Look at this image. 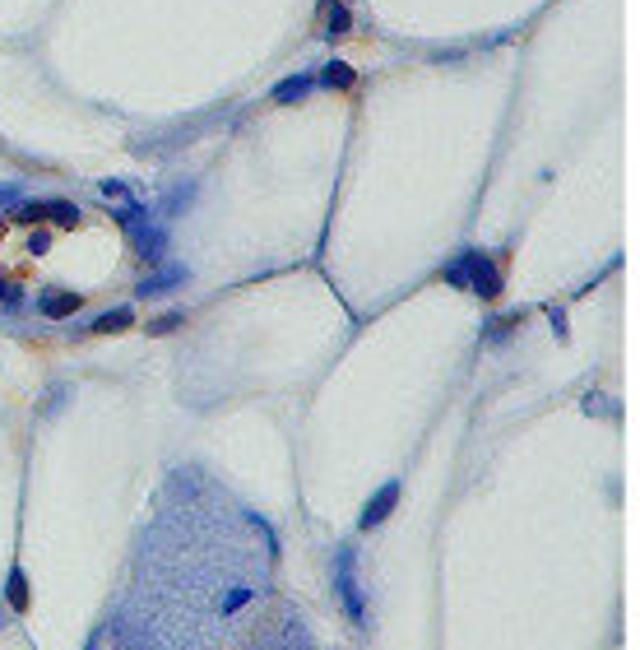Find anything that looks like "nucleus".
I'll list each match as a JSON object with an SVG mask.
<instances>
[{
  "instance_id": "obj_7",
  "label": "nucleus",
  "mask_w": 640,
  "mask_h": 650,
  "mask_svg": "<svg viewBox=\"0 0 640 650\" xmlns=\"http://www.w3.org/2000/svg\"><path fill=\"white\" fill-rule=\"evenodd\" d=\"M130 321H135L130 307H116V312H107V316H98V321H93V330H98V335H116V330H126Z\"/></svg>"
},
{
  "instance_id": "obj_9",
  "label": "nucleus",
  "mask_w": 640,
  "mask_h": 650,
  "mask_svg": "<svg viewBox=\"0 0 640 650\" xmlns=\"http://www.w3.org/2000/svg\"><path fill=\"white\" fill-rule=\"evenodd\" d=\"M181 279H186V270H177V266H172L168 274H154V279H144V283H139V293H168V283H181Z\"/></svg>"
},
{
  "instance_id": "obj_6",
  "label": "nucleus",
  "mask_w": 640,
  "mask_h": 650,
  "mask_svg": "<svg viewBox=\"0 0 640 650\" xmlns=\"http://www.w3.org/2000/svg\"><path fill=\"white\" fill-rule=\"evenodd\" d=\"M5 595H10V608H14V614H28V581H24V572H19V567H10Z\"/></svg>"
},
{
  "instance_id": "obj_3",
  "label": "nucleus",
  "mask_w": 640,
  "mask_h": 650,
  "mask_svg": "<svg viewBox=\"0 0 640 650\" xmlns=\"http://www.w3.org/2000/svg\"><path fill=\"white\" fill-rule=\"evenodd\" d=\"M395 502H399V483L390 479V483L381 488V493H376V497H371V502L362 506L358 525H362V530H376V525H385V520H390V511H395Z\"/></svg>"
},
{
  "instance_id": "obj_12",
  "label": "nucleus",
  "mask_w": 640,
  "mask_h": 650,
  "mask_svg": "<svg viewBox=\"0 0 640 650\" xmlns=\"http://www.w3.org/2000/svg\"><path fill=\"white\" fill-rule=\"evenodd\" d=\"M177 325H181V312H168V316H158L149 330H154V335H168V330H177Z\"/></svg>"
},
{
  "instance_id": "obj_2",
  "label": "nucleus",
  "mask_w": 640,
  "mask_h": 650,
  "mask_svg": "<svg viewBox=\"0 0 640 650\" xmlns=\"http://www.w3.org/2000/svg\"><path fill=\"white\" fill-rule=\"evenodd\" d=\"M335 591L348 608V618L362 622L367 618V604H362V591H358V576H353V548H339L335 553Z\"/></svg>"
},
{
  "instance_id": "obj_15",
  "label": "nucleus",
  "mask_w": 640,
  "mask_h": 650,
  "mask_svg": "<svg viewBox=\"0 0 640 650\" xmlns=\"http://www.w3.org/2000/svg\"><path fill=\"white\" fill-rule=\"evenodd\" d=\"M10 200H14V191L5 186V191H0V205H10Z\"/></svg>"
},
{
  "instance_id": "obj_4",
  "label": "nucleus",
  "mask_w": 640,
  "mask_h": 650,
  "mask_svg": "<svg viewBox=\"0 0 640 650\" xmlns=\"http://www.w3.org/2000/svg\"><path fill=\"white\" fill-rule=\"evenodd\" d=\"M312 89H316L312 75H293V79H283V84H274V103H297V98H306Z\"/></svg>"
},
{
  "instance_id": "obj_13",
  "label": "nucleus",
  "mask_w": 640,
  "mask_h": 650,
  "mask_svg": "<svg viewBox=\"0 0 640 650\" xmlns=\"http://www.w3.org/2000/svg\"><path fill=\"white\" fill-rule=\"evenodd\" d=\"M329 33H348V10L344 5L329 10Z\"/></svg>"
},
{
  "instance_id": "obj_10",
  "label": "nucleus",
  "mask_w": 640,
  "mask_h": 650,
  "mask_svg": "<svg viewBox=\"0 0 640 650\" xmlns=\"http://www.w3.org/2000/svg\"><path fill=\"white\" fill-rule=\"evenodd\" d=\"M251 595H256L251 585H237V591H228V595H223V614H237L241 604H251Z\"/></svg>"
},
{
  "instance_id": "obj_5",
  "label": "nucleus",
  "mask_w": 640,
  "mask_h": 650,
  "mask_svg": "<svg viewBox=\"0 0 640 650\" xmlns=\"http://www.w3.org/2000/svg\"><path fill=\"white\" fill-rule=\"evenodd\" d=\"M75 312H79V297H75V293H47V297H43V316H51V321L75 316Z\"/></svg>"
},
{
  "instance_id": "obj_8",
  "label": "nucleus",
  "mask_w": 640,
  "mask_h": 650,
  "mask_svg": "<svg viewBox=\"0 0 640 650\" xmlns=\"http://www.w3.org/2000/svg\"><path fill=\"white\" fill-rule=\"evenodd\" d=\"M353 79H358V75L348 70L344 60H335V66H325V70H320V84H325V89H353Z\"/></svg>"
},
{
  "instance_id": "obj_14",
  "label": "nucleus",
  "mask_w": 640,
  "mask_h": 650,
  "mask_svg": "<svg viewBox=\"0 0 640 650\" xmlns=\"http://www.w3.org/2000/svg\"><path fill=\"white\" fill-rule=\"evenodd\" d=\"M0 302H5V307H14V302H19V293L10 289V283H5V279H0Z\"/></svg>"
},
{
  "instance_id": "obj_11",
  "label": "nucleus",
  "mask_w": 640,
  "mask_h": 650,
  "mask_svg": "<svg viewBox=\"0 0 640 650\" xmlns=\"http://www.w3.org/2000/svg\"><path fill=\"white\" fill-rule=\"evenodd\" d=\"M135 242H139V251L149 256V260H158V256H162V233H139Z\"/></svg>"
},
{
  "instance_id": "obj_1",
  "label": "nucleus",
  "mask_w": 640,
  "mask_h": 650,
  "mask_svg": "<svg viewBox=\"0 0 640 650\" xmlns=\"http://www.w3.org/2000/svg\"><path fill=\"white\" fill-rule=\"evenodd\" d=\"M441 279L455 283V289H473L483 297L502 293V274H497V266H492L483 251H460V260H450V266L441 270Z\"/></svg>"
}]
</instances>
